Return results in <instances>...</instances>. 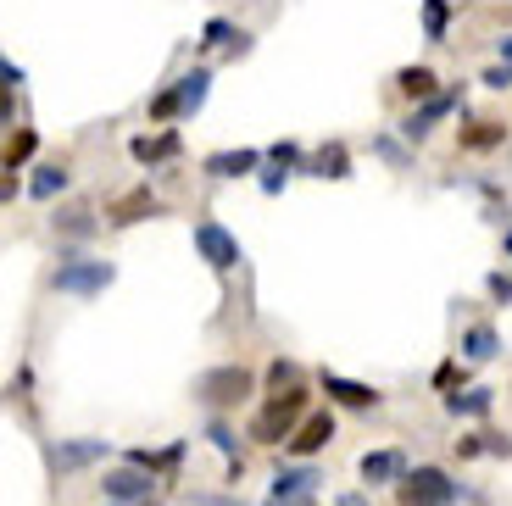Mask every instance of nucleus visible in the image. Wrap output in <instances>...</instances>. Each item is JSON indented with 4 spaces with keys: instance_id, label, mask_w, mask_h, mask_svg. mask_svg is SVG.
<instances>
[{
    "instance_id": "24",
    "label": "nucleus",
    "mask_w": 512,
    "mask_h": 506,
    "mask_svg": "<svg viewBox=\"0 0 512 506\" xmlns=\"http://www.w3.org/2000/svg\"><path fill=\"white\" fill-rule=\"evenodd\" d=\"M51 223H56V234H73V240H90L95 228H101L90 206H62V212H56Z\"/></svg>"
},
{
    "instance_id": "10",
    "label": "nucleus",
    "mask_w": 512,
    "mask_h": 506,
    "mask_svg": "<svg viewBox=\"0 0 512 506\" xmlns=\"http://www.w3.org/2000/svg\"><path fill=\"white\" fill-rule=\"evenodd\" d=\"M323 395L340 406H351V412H368V406H379V390L373 384H357V379H340V373H323Z\"/></svg>"
},
{
    "instance_id": "35",
    "label": "nucleus",
    "mask_w": 512,
    "mask_h": 506,
    "mask_svg": "<svg viewBox=\"0 0 512 506\" xmlns=\"http://www.w3.org/2000/svg\"><path fill=\"white\" fill-rule=\"evenodd\" d=\"M334 506H373L368 495H357V490H346V495H334Z\"/></svg>"
},
{
    "instance_id": "7",
    "label": "nucleus",
    "mask_w": 512,
    "mask_h": 506,
    "mask_svg": "<svg viewBox=\"0 0 512 506\" xmlns=\"http://www.w3.org/2000/svg\"><path fill=\"white\" fill-rule=\"evenodd\" d=\"M145 217H162V201L151 195V184L117 195V201L106 206V223H112V228H134V223H145Z\"/></svg>"
},
{
    "instance_id": "14",
    "label": "nucleus",
    "mask_w": 512,
    "mask_h": 506,
    "mask_svg": "<svg viewBox=\"0 0 512 506\" xmlns=\"http://www.w3.org/2000/svg\"><path fill=\"white\" fill-rule=\"evenodd\" d=\"M301 167H307L312 178H351V151H346L340 140H334V145H318V151H312Z\"/></svg>"
},
{
    "instance_id": "20",
    "label": "nucleus",
    "mask_w": 512,
    "mask_h": 506,
    "mask_svg": "<svg viewBox=\"0 0 512 506\" xmlns=\"http://www.w3.org/2000/svg\"><path fill=\"white\" fill-rule=\"evenodd\" d=\"M67 184H73L67 162H45V167H34V184H28V190H34V201H56Z\"/></svg>"
},
{
    "instance_id": "28",
    "label": "nucleus",
    "mask_w": 512,
    "mask_h": 506,
    "mask_svg": "<svg viewBox=\"0 0 512 506\" xmlns=\"http://www.w3.org/2000/svg\"><path fill=\"white\" fill-rule=\"evenodd\" d=\"M268 384H273V395L295 390V384H301V367H295V362H284V356H273V362H268Z\"/></svg>"
},
{
    "instance_id": "31",
    "label": "nucleus",
    "mask_w": 512,
    "mask_h": 506,
    "mask_svg": "<svg viewBox=\"0 0 512 506\" xmlns=\"http://www.w3.org/2000/svg\"><path fill=\"white\" fill-rule=\"evenodd\" d=\"M273 167H295V162H301V145H290V140H279V145H273Z\"/></svg>"
},
{
    "instance_id": "25",
    "label": "nucleus",
    "mask_w": 512,
    "mask_h": 506,
    "mask_svg": "<svg viewBox=\"0 0 512 506\" xmlns=\"http://www.w3.org/2000/svg\"><path fill=\"white\" fill-rule=\"evenodd\" d=\"M39 151V134L34 128H12V140H6V173H17V167H28Z\"/></svg>"
},
{
    "instance_id": "19",
    "label": "nucleus",
    "mask_w": 512,
    "mask_h": 506,
    "mask_svg": "<svg viewBox=\"0 0 512 506\" xmlns=\"http://www.w3.org/2000/svg\"><path fill=\"white\" fill-rule=\"evenodd\" d=\"M134 162H167V156H179V128H167V134H140V140H128Z\"/></svg>"
},
{
    "instance_id": "16",
    "label": "nucleus",
    "mask_w": 512,
    "mask_h": 506,
    "mask_svg": "<svg viewBox=\"0 0 512 506\" xmlns=\"http://www.w3.org/2000/svg\"><path fill=\"white\" fill-rule=\"evenodd\" d=\"M362 479L368 484H396V479H407V462H401V451H368L362 456Z\"/></svg>"
},
{
    "instance_id": "29",
    "label": "nucleus",
    "mask_w": 512,
    "mask_h": 506,
    "mask_svg": "<svg viewBox=\"0 0 512 506\" xmlns=\"http://www.w3.org/2000/svg\"><path fill=\"white\" fill-rule=\"evenodd\" d=\"M151 117H156V123H167V117H184V112H179V89H173V84L151 95Z\"/></svg>"
},
{
    "instance_id": "8",
    "label": "nucleus",
    "mask_w": 512,
    "mask_h": 506,
    "mask_svg": "<svg viewBox=\"0 0 512 506\" xmlns=\"http://www.w3.org/2000/svg\"><path fill=\"white\" fill-rule=\"evenodd\" d=\"M451 106H457V89H440L435 101H423V106H418V112H407V117H401V140H412V145H423V140H429V128H435V123H440V117H446V112H451Z\"/></svg>"
},
{
    "instance_id": "15",
    "label": "nucleus",
    "mask_w": 512,
    "mask_h": 506,
    "mask_svg": "<svg viewBox=\"0 0 512 506\" xmlns=\"http://www.w3.org/2000/svg\"><path fill=\"white\" fill-rule=\"evenodd\" d=\"M173 89H179V112L195 117L206 106V95H212V67H190V73H184Z\"/></svg>"
},
{
    "instance_id": "1",
    "label": "nucleus",
    "mask_w": 512,
    "mask_h": 506,
    "mask_svg": "<svg viewBox=\"0 0 512 506\" xmlns=\"http://www.w3.org/2000/svg\"><path fill=\"white\" fill-rule=\"evenodd\" d=\"M307 418H312V412H307V390L295 384V390H284V395H268V406L251 418V440L256 445H290L295 429H301Z\"/></svg>"
},
{
    "instance_id": "9",
    "label": "nucleus",
    "mask_w": 512,
    "mask_h": 506,
    "mask_svg": "<svg viewBox=\"0 0 512 506\" xmlns=\"http://www.w3.org/2000/svg\"><path fill=\"white\" fill-rule=\"evenodd\" d=\"M329 440H334V412H312V418L295 429V440L284 445V451H290V456H318Z\"/></svg>"
},
{
    "instance_id": "5",
    "label": "nucleus",
    "mask_w": 512,
    "mask_h": 506,
    "mask_svg": "<svg viewBox=\"0 0 512 506\" xmlns=\"http://www.w3.org/2000/svg\"><path fill=\"white\" fill-rule=\"evenodd\" d=\"M462 484H451L446 468H418L401 479V506H451Z\"/></svg>"
},
{
    "instance_id": "30",
    "label": "nucleus",
    "mask_w": 512,
    "mask_h": 506,
    "mask_svg": "<svg viewBox=\"0 0 512 506\" xmlns=\"http://www.w3.org/2000/svg\"><path fill=\"white\" fill-rule=\"evenodd\" d=\"M485 451H490L485 434H462V440H457V456H462V462H474V456H485Z\"/></svg>"
},
{
    "instance_id": "21",
    "label": "nucleus",
    "mask_w": 512,
    "mask_h": 506,
    "mask_svg": "<svg viewBox=\"0 0 512 506\" xmlns=\"http://www.w3.org/2000/svg\"><path fill=\"white\" fill-rule=\"evenodd\" d=\"M440 78H435V67H401V73H396V89H401V95H412V101H435V95H440Z\"/></svg>"
},
{
    "instance_id": "27",
    "label": "nucleus",
    "mask_w": 512,
    "mask_h": 506,
    "mask_svg": "<svg viewBox=\"0 0 512 506\" xmlns=\"http://www.w3.org/2000/svg\"><path fill=\"white\" fill-rule=\"evenodd\" d=\"M206 440H212L223 456H229V479H240V440H234L229 423H212V429H206Z\"/></svg>"
},
{
    "instance_id": "33",
    "label": "nucleus",
    "mask_w": 512,
    "mask_h": 506,
    "mask_svg": "<svg viewBox=\"0 0 512 506\" xmlns=\"http://www.w3.org/2000/svg\"><path fill=\"white\" fill-rule=\"evenodd\" d=\"M485 84H490V89H512V67H507V62H501V67H490V73H485Z\"/></svg>"
},
{
    "instance_id": "22",
    "label": "nucleus",
    "mask_w": 512,
    "mask_h": 506,
    "mask_svg": "<svg viewBox=\"0 0 512 506\" xmlns=\"http://www.w3.org/2000/svg\"><path fill=\"white\" fill-rule=\"evenodd\" d=\"M201 45H229L234 56H245V51H251V34H240L229 17H212V23L201 28Z\"/></svg>"
},
{
    "instance_id": "3",
    "label": "nucleus",
    "mask_w": 512,
    "mask_h": 506,
    "mask_svg": "<svg viewBox=\"0 0 512 506\" xmlns=\"http://www.w3.org/2000/svg\"><path fill=\"white\" fill-rule=\"evenodd\" d=\"M256 390V373L245 362H223V367H206L201 379H195V395L206 406H240L245 395Z\"/></svg>"
},
{
    "instance_id": "2",
    "label": "nucleus",
    "mask_w": 512,
    "mask_h": 506,
    "mask_svg": "<svg viewBox=\"0 0 512 506\" xmlns=\"http://www.w3.org/2000/svg\"><path fill=\"white\" fill-rule=\"evenodd\" d=\"M117 279V267L101 262V256H62V267H56V290L62 295H78V301H95V295H106Z\"/></svg>"
},
{
    "instance_id": "23",
    "label": "nucleus",
    "mask_w": 512,
    "mask_h": 506,
    "mask_svg": "<svg viewBox=\"0 0 512 506\" xmlns=\"http://www.w3.org/2000/svg\"><path fill=\"white\" fill-rule=\"evenodd\" d=\"M496 351H501V334L490 329V323H474V329L462 334V356H468V362H490Z\"/></svg>"
},
{
    "instance_id": "4",
    "label": "nucleus",
    "mask_w": 512,
    "mask_h": 506,
    "mask_svg": "<svg viewBox=\"0 0 512 506\" xmlns=\"http://www.w3.org/2000/svg\"><path fill=\"white\" fill-rule=\"evenodd\" d=\"M195 251H201V262L212 267V273H234V267H240V240H234L218 217H201V223H195Z\"/></svg>"
},
{
    "instance_id": "36",
    "label": "nucleus",
    "mask_w": 512,
    "mask_h": 506,
    "mask_svg": "<svg viewBox=\"0 0 512 506\" xmlns=\"http://www.w3.org/2000/svg\"><path fill=\"white\" fill-rule=\"evenodd\" d=\"M268 506H318V495H307V501H268Z\"/></svg>"
},
{
    "instance_id": "37",
    "label": "nucleus",
    "mask_w": 512,
    "mask_h": 506,
    "mask_svg": "<svg viewBox=\"0 0 512 506\" xmlns=\"http://www.w3.org/2000/svg\"><path fill=\"white\" fill-rule=\"evenodd\" d=\"M501 251H507V262H512V223H507V234H501Z\"/></svg>"
},
{
    "instance_id": "6",
    "label": "nucleus",
    "mask_w": 512,
    "mask_h": 506,
    "mask_svg": "<svg viewBox=\"0 0 512 506\" xmlns=\"http://www.w3.org/2000/svg\"><path fill=\"white\" fill-rule=\"evenodd\" d=\"M151 490H156V473L151 468H112L101 479V495H106V506H140V501H151Z\"/></svg>"
},
{
    "instance_id": "34",
    "label": "nucleus",
    "mask_w": 512,
    "mask_h": 506,
    "mask_svg": "<svg viewBox=\"0 0 512 506\" xmlns=\"http://www.w3.org/2000/svg\"><path fill=\"white\" fill-rule=\"evenodd\" d=\"M284 190V173H262V195H279Z\"/></svg>"
},
{
    "instance_id": "12",
    "label": "nucleus",
    "mask_w": 512,
    "mask_h": 506,
    "mask_svg": "<svg viewBox=\"0 0 512 506\" xmlns=\"http://www.w3.org/2000/svg\"><path fill=\"white\" fill-rule=\"evenodd\" d=\"M256 162H262V151L240 145V151H212L201 162V173H212V178H245V173H256Z\"/></svg>"
},
{
    "instance_id": "11",
    "label": "nucleus",
    "mask_w": 512,
    "mask_h": 506,
    "mask_svg": "<svg viewBox=\"0 0 512 506\" xmlns=\"http://www.w3.org/2000/svg\"><path fill=\"white\" fill-rule=\"evenodd\" d=\"M318 468H279L273 473V495L268 501H307V495H318Z\"/></svg>"
},
{
    "instance_id": "13",
    "label": "nucleus",
    "mask_w": 512,
    "mask_h": 506,
    "mask_svg": "<svg viewBox=\"0 0 512 506\" xmlns=\"http://www.w3.org/2000/svg\"><path fill=\"white\" fill-rule=\"evenodd\" d=\"M101 456H112V445H106V440H62V445L51 451V462H56L62 473H73V468H90V462H101Z\"/></svg>"
},
{
    "instance_id": "26",
    "label": "nucleus",
    "mask_w": 512,
    "mask_h": 506,
    "mask_svg": "<svg viewBox=\"0 0 512 506\" xmlns=\"http://www.w3.org/2000/svg\"><path fill=\"white\" fill-rule=\"evenodd\" d=\"M446 28H451V0H423V34L435 39H446Z\"/></svg>"
},
{
    "instance_id": "17",
    "label": "nucleus",
    "mask_w": 512,
    "mask_h": 506,
    "mask_svg": "<svg viewBox=\"0 0 512 506\" xmlns=\"http://www.w3.org/2000/svg\"><path fill=\"white\" fill-rule=\"evenodd\" d=\"M457 145L462 151H496V145H507V123H468V128H457Z\"/></svg>"
},
{
    "instance_id": "32",
    "label": "nucleus",
    "mask_w": 512,
    "mask_h": 506,
    "mask_svg": "<svg viewBox=\"0 0 512 506\" xmlns=\"http://www.w3.org/2000/svg\"><path fill=\"white\" fill-rule=\"evenodd\" d=\"M485 290L496 295L501 306H512V279H507V273H490V279H485Z\"/></svg>"
},
{
    "instance_id": "18",
    "label": "nucleus",
    "mask_w": 512,
    "mask_h": 506,
    "mask_svg": "<svg viewBox=\"0 0 512 506\" xmlns=\"http://www.w3.org/2000/svg\"><path fill=\"white\" fill-rule=\"evenodd\" d=\"M490 406H496V390H479V384H474V390H451L446 395L451 418H485Z\"/></svg>"
},
{
    "instance_id": "38",
    "label": "nucleus",
    "mask_w": 512,
    "mask_h": 506,
    "mask_svg": "<svg viewBox=\"0 0 512 506\" xmlns=\"http://www.w3.org/2000/svg\"><path fill=\"white\" fill-rule=\"evenodd\" d=\"M140 506H156V501H140Z\"/></svg>"
}]
</instances>
